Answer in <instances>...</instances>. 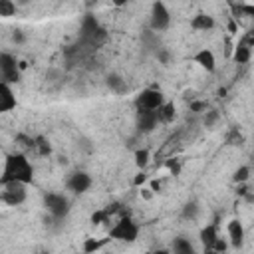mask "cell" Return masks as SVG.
I'll use <instances>...</instances> for the list:
<instances>
[{
	"mask_svg": "<svg viewBox=\"0 0 254 254\" xmlns=\"http://www.w3.org/2000/svg\"><path fill=\"white\" fill-rule=\"evenodd\" d=\"M155 58H157L163 65H169V64H171V52H169L165 46H161V48L155 52Z\"/></svg>",
	"mask_w": 254,
	"mask_h": 254,
	"instance_id": "cell-29",
	"label": "cell"
},
{
	"mask_svg": "<svg viewBox=\"0 0 254 254\" xmlns=\"http://www.w3.org/2000/svg\"><path fill=\"white\" fill-rule=\"evenodd\" d=\"M107 40V32L105 28L99 24V20L91 14L81 18V26H79V42L87 48H97L101 42Z\"/></svg>",
	"mask_w": 254,
	"mask_h": 254,
	"instance_id": "cell-3",
	"label": "cell"
},
{
	"mask_svg": "<svg viewBox=\"0 0 254 254\" xmlns=\"http://www.w3.org/2000/svg\"><path fill=\"white\" fill-rule=\"evenodd\" d=\"M16 14V4L10 0H0V18H8Z\"/></svg>",
	"mask_w": 254,
	"mask_h": 254,
	"instance_id": "cell-27",
	"label": "cell"
},
{
	"mask_svg": "<svg viewBox=\"0 0 254 254\" xmlns=\"http://www.w3.org/2000/svg\"><path fill=\"white\" fill-rule=\"evenodd\" d=\"M105 83H107V87H109L111 91H115V93H123V91L127 89V81H125L119 73H109L107 79H105Z\"/></svg>",
	"mask_w": 254,
	"mask_h": 254,
	"instance_id": "cell-21",
	"label": "cell"
},
{
	"mask_svg": "<svg viewBox=\"0 0 254 254\" xmlns=\"http://www.w3.org/2000/svg\"><path fill=\"white\" fill-rule=\"evenodd\" d=\"M218 121H220V113H218V109H206V111L202 113V125H204V127L212 129Z\"/></svg>",
	"mask_w": 254,
	"mask_h": 254,
	"instance_id": "cell-24",
	"label": "cell"
},
{
	"mask_svg": "<svg viewBox=\"0 0 254 254\" xmlns=\"http://www.w3.org/2000/svg\"><path fill=\"white\" fill-rule=\"evenodd\" d=\"M65 189L71 192V194H83L91 189L93 185V179L87 171H71L67 177H65Z\"/></svg>",
	"mask_w": 254,
	"mask_h": 254,
	"instance_id": "cell-8",
	"label": "cell"
},
{
	"mask_svg": "<svg viewBox=\"0 0 254 254\" xmlns=\"http://www.w3.org/2000/svg\"><path fill=\"white\" fill-rule=\"evenodd\" d=\"M34 183V165L26 153L12 151L6 153L2 173H0V187L6 185H32Z\"/></svg>",
	"mask_w": 254,
	"mask_h": 254,
	"instance_id": "cell-1",
	"label": "cell"
},
{
	"mask_svg": "<svg viewBox=\"0 0 254 254\" xmlns=\"http://www.w3.org/2000/svg\"><path fill=\"white\" fill-rule=\"evenodd\" d=\"M163 185H165V181H163V179H149V181H147V187L151 189V192H153V194L161 192V190H163Z\"/></svg>",
	"mask_w": 254,
	"mask_h": 254,
	"instance_id": "cell-31",
	"label": "cell"
},
{
	"mask_svg": "<svg viewBox=\"0 0 254 254\" xmlns=\"http://www.w3.org/2000/svg\"><path fill=\"white\" fill-rule=\"evenodd\" d=\"M42 202H44V208L48 210L50 218H54V220H64V218L69 214V210H71V200H69V196L64 194V192H58V190H48V192H44Z\"/></svg>",
	"mask_w": 254,
	"mask_h": 254,
	"instance_id": "cell-4",
	"label": "cell"
},
{
	"mask_svg": "<svg viewBox=\"0 0 254 254\" xmlns=\"http://www.w3.org/2000/svg\"><path fill=\"white\" fill-rule=\"evenodd\" d=\"M244 238H246V230L240 218H232L226 224V242L230 248H242L244 246Z\"/></svg>",
	"mask_w": 254,
	"mask_h": 254,
	"instance_id": "cell-10",
	"label": "cell"
},
{
	"mask_svg": "<svg viewBox=\"0 0 254 254\" xmlns=\"http://www.w3.org/2000/svg\"><path fill=\"white\" fill-rule=\"evenodd\" d=\"M250 58H252V40L248 38V40H242V42L234 48L232 60H234L236 64H248Z\"/></svg>",
	"mask_w": 254,
	"mask_h": 254,
	"instance_id": "cell-17",
	"label": "cell"
},
{
	"mask_svg": "<svg viewBox=\"0 0 254 254\" xmlns=\"http://www.w3.org/2000/svg\"><path fill=\"white\" fill-rule=\"evenodd\" d=\"M214 26H216V20H214V16H210V14L198 12L196 16L190 18V28H192L194 32H210V30H214Z\"/></svg>",
	"mask_w": 254,
	"mask_h": 254,
	"instance_id": "cell-15",
	"label": "cell"
},
{
	"mask_svg": "<svg viewBox=\"0 0 254 254\" xmlns=\"http://www.w3.org/2000/svg\"><path fill=\"white\" fill-rule=\"evenodd\" d=\"M139 194H141V198H145V200H151V198H153V196H155V194H153V192H151V189H149V187H147V185H145V187H141V189H139Z\"/></svg>",
	"mask_w": 254,
	"mask_h": 254,
	"instance_id": "cell-34",
	"label": "cell"
},
{
	"mask_svg": "<svg viewBox=\"0 0 254 254\" xmlns=\"http://www.w3.org/2000/svg\"><path fill=\"white\" fill-rule=\"evenodd\" d=\"M149 161H151V151L149 149H137L135 151V165H137V169L139 171H145L147 169V165H149Z\"/></svg>",
	"mask_w": 254,
	"mask_h": 254,
	"instance_id": "cell-23",
	"label": "cell"
},
{
	"mask_svg": "<svg viewBox=\"0 0 254 254\" xmlns=\"http://www.w3.org/2000/svg\"><path fill=\"white\" fill-rule=\"evenodd\" d=\"M198 214H200V204H198L196 200H189V202L183 206V210H181V216H183L185 220H190V222H194V220L198 218Z\"/></svg>",
	"mask_w": 254,
	"mask_h": 254,
	"instance_id": "cell-22",
	"label": "cell"
},
{
	"mask_svg": "<svg viewBox=\"0 0 254 254\" xmlns=\"http://www.w3.org/2000/svg\"><path fill=\"white\" fill-rule=\"evenodd\" d=\"M169 252H171V254H198L196 244H194L190 238H187V236H177V238H173Z\"/></svg>",
	"mask_w": 254,
	"mask_h": 254,
	"instance_id": "cell-14",
	"label": "cell"
},
{
	"mask_svg": "<svg viewBox=\"0 0 254 254\" xmlns=\"http://www.w3.org/2000/svg\"><path fill=\"white\" fill-rule=\"evenodd\" d=\"M153 254H171V252H169V248H157Z\"/></svg>",
	"mask_w": 254,
	"mask_h": 254,
	"instance_id": "cell-36",
	"label": "cell"
},
{
	"mask_svg": "<svg viewBox=\"0 0 254 254\" xmlns=\"http://www.w3.org/2000/svg\"><path fill=\"white\" fill-rule=\"evenodd\" d=\"M24 40H26V36H24L22 30H14V32H12V42H14V44H24Z\"/></svg>",
	"mask_w": 254,
	"mask_h": 254,
	"instance_id": "cell-33",
	"label": "cell"
},
{
	"mask_svg": "<svg viewBox=\"0 0 254 254\" xmlns=\"http://www.w3.org/2000/svg\"><path fill=\"white\" fill-rule=\"evenodd\" d=\"M2 189H4V190H2V194H0V200H2L4 204H8V206H20V204H24L26 198H28V190H26L24 185H6V187H2Z\"/></svg>",
	"mask_w": 254,
	"mask_h": 254,
	"instance_id": "cell-9",
	"label": "cell"
},
{
	"mask_svg": "<svg viewBox=\"0 0 254 254\" xmlns=\"http://www.w3.org/2000/svg\"><path fill=\"white\" fill-rule=\"evenodd\" d=\"M228 32H230V34H236V32H238V22H236L234 18L228 20Z\"/></svg>",
	"mask_w": 254,
	"mask_h": 254,
	"instance_id": "cell-35",
	"label": "cell"
},
{
	"mask_svg": "<svg viewBox=\"0 0 254 254\" xmlns=\"http://www.w3.org/2000/svg\"><path fill=\"white\" fill-rule=\"evenodd\" d=\"M147 175H145V171H139L137 175H135V179H133V185L137 187V189H141V187H145L147 185Z\"/></svg>",
	"mask_w": 254,
	"mask_h": 254,
	"instance_id": "cell-32",
	"label": "cell"
},
{
	"mask_svg": "<svg viewBox=\"0 0 254 254\" xmlns=\"http://www.w3.org/2000/svg\"><path fill=\"white\" fill-rule=\"evenodd\" d=\"M159 121L163 123V125H167V123H171V121H175V117H177V107H175V103L173 101H165L161 107H159Z\"/></svg>",
	"mask_w": 254,
	"mask_h": 254,
	"instance_id": "cell-18",
	"label": "cell"
},
{
	"mask_svg": "<svg viewBox=\"0 0 254 254\" xmlns=\"http://www.w3.org/2000/svg\"><path fill=\"white\" fill-rule=\"evenodd\" d=\"M16 107H18V97H16L12 85L0 81V115L2 113H10Z\"/></svg>",
	"mask_w": 254,
	"mask_h": 254,
	"instance_id": "cell-11",
	"label": "cell"
},
{
	"mask_svg": "<svg viewBox=\"0 0 254 254\" xmlns=\"http://www.w3.org/2000/svg\"><path fill=\"white\" fill-rule=\"evenodd\" d=\"M190 60H192V64H196L198 67H202V69L208 71V73H212V71L216 69V56H214V52L208 50V48H200Z\"/></svg>",
	"mask_w": 254,
	"mask_h": 254,
	"instance_id": "cell-12",
	"label": "cell"
},
{
	"mask_svg": "<svg viewBox=\"0 0 254 254\" xmlns=\"http://www.w3.org/2000/svg\"><path fill=\"white\" fill-rule=\"evenodd\" d=\"M22 77L20 62L10 52H0V81L4 83H18Z\"/></svg>",
	"mask_w": 254,
	"mask_h": 254,
	"instance_id": "cell-7",
	"label": "cell"
},
{
	"mask_svg": "<svg viewBox=\"0 0 254 254\" xmlns=\"http://www.w3.org/2000/svg\"><path fill=\"white\" fill-rule=\"evenodd\" d=\"M167 101L165 93L159 87H145L137 97H135V109L137 111H159V107Z\"/></svg>",
	"mask_w": 254,
	"mask_h": 254,
	"instance_id": "cell-6",
	"label": "cell"
},
{
	"mask_svg": "<svg viewBox=\"0 0 254 254\" xmlns=\"http://www.w3.org/2000/svg\"><path fill=\"white\" fill-rule=\"evenodd\" d=\"M107 242H111L107 236H105V238H93V236H87V238L83 240V244H81V250H83L85 254H95V252L101 250Z\"/></svg>",
	"mask_w": 254,
	"mask_h": 254,
	"instance_id": "cell-19",
	"label": "cell"
},
{
	"mask_svg": "<svg viewBox=\"0 0 254 254\" xmlns=\"http://www.w3.org/2000/svg\"><path fill=\"white\" fill-rule=\"evenodd\" d=\"M165 169L169 171V175H171V177H179V175H181V171H183V163H181V159L173 157V159H169V161L165 163Z\"/></svg>",
	"mask_w": 254,
	"mask_h": 254,
	"instance_id": "cell-26",
	"label": "cell"
},
{
	"mask_svg": "<svg viewBox=\"0 0 254 254\" xmlns=\"http://www.w3.org/2000/svg\"><path fill=\"white\" fill-rule=\"evenodd\" d=\"M248 179H250V167H248V165H240V167L234 171V175H232V181L238 183V185L248 183Z\"/></svg>",
	"mask_w": 254,
	"mask_h": 254,
	"instance_id": "cell-25",
	"label": "cell"
},
{
	"mask_svg": "<svg viewBox=\"0 0 254 254\" xmlns=\"http://www.w3.org/2000/svg\"><path fill=\"white\" fill-rule=\"evenodd\" d=\"M189 109H190L192 113H204V111L208 109V105H206V101H200V99H190Z\"/></svg>",
	"mask_w": 254,
	"mask_h": 254,
	"instance_id": "cell-30",
	"label": "cell"
},
{
	"mask_svg": "<svg viewBox=\"0 0 254 254\" xmlns=\"http://www.w3.org/2000/svg\"><path fill=\"white\" fill-rule=\"evenodd\" d=\"M141 234V224L131 216V214H121L107 232L109 240H117V242H125V244H133L139 240Z\"/></svg>",
	"mask_w": 254,
	"mask_h": 254,
	"instance_id": "cell-2",
	"label": "cell"
},
{
	"mask_svg": "<svg viewBox=\"0 0 254 254\" xmlns=\"http://www.w3.org/2000/svg\"><path fill=\"white\" fill-rule=\"evenodd\" d=\"M161 125L157 111H137V129L141 133H151Z\"/></svg>",
	"mask_w": 254,
	"mask_h": 254,
	"instance_id": "cell-13",
	"label": "cell"
},
{
	"mask_svg": "<svg viewBox=\"0 0 254 254\" xmlns=\"http://www.w3.org/2000/svg\"><path fill=\"white\" fill-rule=\"evenodd\" d=\"M34 153L40 155V157L52 155V143L48 141V137H44V135L34 137Z\"/></svg>",
	"mask_w": 254,
	"mask_h": 254,
	"instance_id": "cell-20",
	"label": "cell"
},
{
	"mask_svg": "<svg viewBox=\"0 0 254 254\" xmlns=\"http://www.w3.org/2000/svg\"><path fill=\"white\" fill-rule=\"evenodd\" d=\"M218 236H220V232H218V226L216 224H206L198 232V240H200V244H202L204 250H210L212 244L218 240Z\"/></svg>",
	"mask_w": 254,
	"mask_h": 254,
	"instance_id": "cell-16",
	"label": "cell"
},
{
	"mask_svg": "<svg viewBox=\"0 0 254 254\" xmlns=\"http://www.w3.org/2000/svg\"><path fill=\"white\" fill-rule=\"evenodd\" d=\"M171 22H173V16H171L169 6L165 2H153L151 12H149V30L155 34L167 32L171 28Z\"/></svg>",
	"mask_w": 254,
	"mask_h": 254,
	"instance_id": "cell-5",
	"label": "cell"
},
{
	"mask_svg": "<svg viewBox=\"0 0 254 254\" xmlns=\"http://www.w3.org/2000/svg\"><path fill=\"white\" fill-rule=\"evenodd\" d=\"M91 224H103V222H109V210H95L93 214H91Z\"/></svg>",
	"mask_w": 254,
	"mask_h": 254,
	"instance_id": "cell-28",
	"label": "cell"
}]
</instances>
